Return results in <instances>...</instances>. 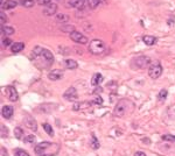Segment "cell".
<instances>
[{
	"mask_svg": "<svg viewBox=\"0 0 175 156\" xmlns=\"http://www.w3.org/2000/svg\"><path fill=\"white\" fill-rule=\"evenodd\" d=\"M32 61L34 62L35 65L39 69H46L54 63V55L48 49L41 48V47H35L33 49Z\"/></svg>",
	"mask_w": 175,
	"mask_h": 156,
	"instance_id": "cell-1",
	"label": "cell"
},
{
	"mask_svg": "<svg viewBox=\"0 0 175 156\" xmlns=\"http://www.w3.org/2000/svg\"><path fill=\"white\" fill-rule=\"evenodd\" d=\"M60 149H61V147L58 143L45 141V142H41L35 146L34 150L37 156H55L58 154Z\"/></svg>",
	"mask_w": 175,
	"mask_h": 156,
	"instance_id": "cell-2",
	"label": "cell"
},
{
	"mask_svg": "<svg viewBox=\"0 0 175 156\" xmlns=\"http://www.w3.org/2000/svg\"><path fill=\"white\" fill-rule=\"evenodd\" d=\"M133 103L128 99H120L118 103H117L115 111H113V114L115 116L118 118H122V116H126L127 113H130L131 111L133 110Z\"/></svg>",
	"mask_w": 175,
	"mask_h": 156,
	"instance_id": "cell-3",
	"label": "cell"
},
{
	"mask_svg": "<svg viewBox=\"0 0 175 156\" xmlns=\"http://www.w3.org/2000/svg\"><path fill=\"white\" fill-rule=\"evenodd\" d=\"M89 51L93 55H100L105 51V43L99 39L90 41L89 43Z\"/></svg>",
	"mask_w": 175,
	"mask_h": 156,
	"instance_id": "cell-4",
	"label": "cell"
},
{
	"mask_svg": "<svg viewBox=\"0 0 175 156\" xmlns=\"http://www.w3.org/2000/svg\"><path fill=\"white\" fill-rule=\"evenodd\" d=\"M161 74H162V67H161V64L159 63V62H154L150 67V69H148V75L153 79L159 78L161 76Z\"/></svg>",
	"mask_w": 175,
	"mask_h": 156,
	"instance_id": "cell-5",
	"label": "cell"
},
{
	"mask_svg": "<svg viewBox=\"0 0 175 156\" xmlns=\"http://www.w3.org/2000/svg\"><path fill=\"white\" fill-rule=\"evenodd\" d=\"M70 39L74 41V42H76V43H81V44H87L88 43L87 36H84L80 32H76V30L70 33Z\"/></svg>",
	"mask_w": 175,
	"mask_h": 156,
	"instance_id": "cell-6",
	"label": "cell"
},
{
	"mask_svg": "<svg viewBox=\"0 0 175 156\" xmlns=\"http://www.w3.org/2000/svg\"><path fill=\"white\" fill-rule=\"evenodd\" d=\"M150 57L147 56H139V57L134 58V64L138 69H144L145 67H147L150 64Z\"/></svg>",
	"mask_w": 175,
	"mask_h": 156,
	"instance_id": "cell-7",
	"label": "cell"
},
{
	"mask_svg": "<svg viewBox=\"0 0 175 156\" xmlns=\"http://www.w3.org/2000/svg\"><path fill=\"white\" fill-rule=\"evenodd\" d=\"M63 98L65 99V100H69V101L77 100L78 96H77V91H76L75 87H69V89L63 93Z\"/></svg>",
	"mask_w": 175,
	"mask_h": 156,
	"instance_id": "cell-8",
	"label": "cell"
},
{
	"mask_svg": "<svg viewBox=\"0 0 175 156\" xmlns=\"http://www.w3.org/2000/svg\"><path fill=\"white\" fill-rule=\"evenodd\" d=\"M5 93H6V96L8 97V99H10L11 101H17L18 99H19V96H18L17 90H15L13 86H6L5 87Z\"/></svg>",
	"mask_w": 175,
	"mask_h": 156,
	"instance_id": "cell-9",
	"label": "cell"
},
{
	"mask_svg": "<svg viewBox=\"0 0 175 156\" xmlns=\"http://www.w3.org/2000/svg\"><path fill=\"white\" fill-rule=\"evenodd\" d=\"M70 7H75L77 10H84L88 5V0H69Z\"/></svg>",
	"mask_w": 175,
	"mask_h": 156,
	"instance_id": "cell-10",
	"label": "cell"
},
{
	"mask_svg": "<svg viewBox=\"0 0 175 156\" xmlns=\"http://www.w3.org/2000/svg\"><path fill=\"white\" fill-rule=\"evenodd\" d=\"M48 78L50 81H60L63 78V71L62 70H52L49 74H48Z\"/></svg>",
	"mask_w": 175,
	"mask_h": 156,
	"instance_id": "cell-11",
	"label": "cell"
},
{
	"mask_svg": "<svg viewBox=\"0 0 175 156\" xmlns=\"http://www.w3.org/2000/svg\"><path fill=\"white\" fill-rule=\"evenodd\" d=\"M56 10H57V5L52 2V4H49L48 6H46L43 13H45V15H47V17H50V15H54L56 13Z\"/></svg>",
	"mask_w": 175,
	"mask_h": 156,
	"instance_id": "cell-12",
	"label": "cell"
},
{
	"mask_svg": "<svg viewBox=\"0 0 175 156\" xmlns=\"http://www.w3.org/2000/svg\"><path fill=\"white\" fill-rule=\"evenodd\" d=\"M25 124H26V126H27V127L30 128V129H33V131H36V128H37L35 119L34 118H32V116H26V119H25Z\"/></svg>",
	"mask_w": 175,
	"mask_h": 156,
	"instance_id": "cell-13",
	"label": "cell"
},
{
	"mask_svg": "<svg viewBox=\"0 0 175 156\" xmlns=\"http://www.w3.org/2000/svg\"><path fill=\"white\" fill-rule=\"evenodd\" d=\"M158 39L155 36H151V35H144L142 36V42L147 44V46H153V44H155L157 43Z\"/></svg>",
	"mask_w": 175,
	"mask_h": 156,
	"instance_id": "cell-14",
	"label": "cell"
},
{
	"mask_svg": "<svg viewBox=\"0 0 175 156\" xmlns=\"http://www.w3.org/2000/svg\"><path fill=\"white\" fill-rule=\"evenodd\" d=\"M1 113H2V116H4L5 119H10V118L13 116V107H12V106H8V105H5V106L2 107Z\"/></svg>",
	"mask_w": 175,
	"mask_h": 156,
	"instance_id": "cell-15",
	"label": "cell"
},
{
	"mask_svg": "<svg viewBox=\"0 0 175 156\" xmlns=\"http://www.w3.org/2000/svg\"><path fill=\"white\" fill-rule=\"evenodd\" d=\"M23 48H25V43H22V42H14L11 47L12 52H13V54L20 52L21 50H23Z\"/></svg>",
	"mask_w": 175,
	"mask_h": 156,
	"instance_id": "cell-16",
	"label": "cell"
},
{
	"mask_svg": "<svg viewBox=\"0 0 175 156\" xmlns=\"http://www.w3.org/2000/svg\"><path fill=\"white\" fill-rule=\"evenodd\" d=\"M103 82V76L102 74H95L91 78V85L92 86H98L99 84Z\"/></svg>",
	"mask_w": 175,
	"mask_h": 156,
	"instance_id": "cell-17",
	"label": "cell"
},
{
	"mask_svg": "<svg viewBox=\"0 0 175 156\" xmlns=\"http://www.w3.org/2000/svg\"><path fill=\"white\" fill-rule=\"evenodd\" d=\"M64 65H65L67 69L75 70V69H77L78 63H77L76 61H74V59H65V61H64Z\"/></svg>",
	"mask_w": 175,
	"mask_h": 156,
	"instance_id": "cell-18",
	"label": "cell"
},
{
	"mask_svg": "<svg viewBox=\"0 0 175 156\" xmlns=\"http://www.w3.org/2000/svg\"><path fill=\"white\" fill-rule=\"evenodd\" d=\"M15 6H17V1H14V0H7V1H5L1 5V7H2V10H12Z\"/></svg>",
	"mask_w": 175,
	"mask_h": 156,
	"instance_id": "cell-19",
	"label": "cell"
},
{
	"mask_svg": "<svg viewBox=\"0 0 175 156\" xmlns=\"http://www.w3.org/2000/svg\"><path fill=\"white\" fill-rule=\"evenodd\" d=\"M69 20H70V17L69 15H67V14H57L56 15V21L57 22H61V23H67V22H69Z\"/></svg>",
	"mask_w": 175,
	"mask_h": 156,
	"instance_id": "cell-20",
	"label": "cell"
},
{
	"mask_svg": "<svg viewBox=\"0 0 175 156\" xmlns=\"http://www.w3.org/2000/svg\"><path fill=\"white\" fill-rule=\"evenodd\" d=\"M92 104V103H88V101H85V103H80V104H75L74 105V111H78V110H83V108H87L88 106H90V105Z\"/></svg>",
	"mask_w": 175,
	"mask_h": 156,
	"instance_id": "cell-21",
	"label": "cell"
},
{
	"mask_svg": "<svg viewBox=\"0 0 175 156\" xmlns=\"http://www.w3.org/2000/svg\"><path fill=\"white\" fill-rule=\"evenodd\" d=\"M1 32H2V34H5L6 36H10V35L14 34V28L7 27V26H2V27H1Z\"/></svg>",
	"mask_w": 175,
	"mask_h": 156,
	"instance_id": "cell-22",
	"label": "cell"
},
{
	"mask_svg": "<svg viewBox=\"0 0 175 156\" xmlns=\"http://www.w3.org/2000/svg\"><path fill=\"white\" fill-rule=\"evenodd\" d=\"M90 146H91L92 149H98L99 148V141L97 140V138L95 136V134L91 135V143H90Z\"/></svg>",
	"mask_w": 175,
	"mask_h": 156,
	"instance_id": "cell-23",
	"label": "cell"
},
{
	"mask_svg": "<svg viewBox=\"0 0 175 156\" xmlns=\"http://www.w3.org/2000/svg\"><path fill=\"white\" fill-rule=\"evenodd\" d=\"M167 94H168L167 90H161V91L159 92V94H158V99H159V101H165L166 98H167Z\"/></svg>",
	"mask_w": 175,
	"mask_h": 156,
	"instance_id": "cell-24",
	"label": "cell"
},
{
	"mask_svg": "<svg viewBox=\"0 0 175 156\" xmlns=\"http://www.w3.org/2000/svg\"><path fill=\"white\" fill-rule=\"evenodd\" d=\"M42 127L45 128V131H46L47 134H48L49 136H52V135H54V131H52V126H50L49 124H43V125H42Z\"/></svg>",
	"mask_w": 175,
	"mask_h": 156,
	"instance_id": "cell-25",
	"label": "cell"
},
{
	"mask_svg": "<svg viewBox=\"0 0 175 156\" xmlns=\"http://www.w3.org/2000/svg\"><path fill=\"white\" fill-rule=\"evenodd\" d=\"M100 4V0H88V5H89V7L90 8H96L97 6Z\"/></svg>",
	"mask_w": 175,
	"mask_h": 156,
	"instance_id": "cell-26",
	"label": "cell"
},
{
	"mask_svg": "<svg viewBox=\"0 0 175 156\" xmlns=\"http://www.w3.org/2000/svg\"><path fill=\"white\" fill-rule=\"evenodd\" d=\"M14 156H29V154L26 150L18 148V149H15V150H14Z\"/></svg>",
	"mask_w": 175,
	"mask_h": 156,
	"instance_id": "cell-27",
	"label": "cell"
},
{
	"mask_svg": "<svg viewBox=\"0 0 175 156\" xmlns=\"http://www.w3.org/2000/svg\"><path fill=\"white\" fill-rule=\"evenodd\" d=\"M22 134H23V131L21 129L20 127H17L14 129V136L17 138V139H22Z\"/></svg>",
	"mask_w": 175,
	"mask_h": 156,
	"instance_id": "cell-28",
	"label": "cell"
},
{
	"mask_svg": "<svg viewBox=\"0 0 175 156\" xmlns=\"http://www.w3.org/2000/svg\"><path fill=\"white\" fill-rule=\"evenodd\" d=\"M21 5L23 7H27V8L33 7L34 6V0H21Z\"/></svg>",
	"mask_w": 175,
	"mask_h": 156,
	"instance_id": "cell-29",
	"label": "cell"
},
{
	"mask_svg": "<svg viewBox=\"0 0 175 156\" xmlns=\"http://www.w3.org/2000/svg\"><path fill=\"white\" fill-rule=\"evenodd\" d=\"M23 141L26 143H33V142H35V136L34 135H27L23 138Z\"/></svg>",
	"mask_w": 175,
	"mask_h": 156,
	"instance_id": "cell-30",
	"label": "cell"
},
{
	"mask_svg": "<svg viewBox=\"0 0 175 156\" xmlns=\"http://www.w3.org/2000/svg\"><path fill=\"white\" fill-rule=\"evenodd\" d=\"M162 140H165V141H172V142H175V135H170V134L162 135Z\"/></svg>",
	"mask_w": 175,
	"mask_h": 156,
	"instance_id": "cell-31",
	"label": "cell"
},
{
	"mask_svg": "<svg viewBox=\"0 0 175 156\" xmlns=\"http://www.w3.org/2000/svg\"><path fill=\"white\" fill-rule=\"evenodd\" d=\"M10 44H13L12 43V40L11 39H8V37H5V39H2V47H8Z\"/></svg>",
	"mask_w": 175,
	"mask_h": 156,
	"instance_id": "cell-32",
	"label": "cell"
},
{
	"mask_svg": "<svg viewBox=\"0 0 175 156\" xmlns=\"http://www.w3.org/2000/svg\"><path fill=\"white\" fill-rule=\"evenodd\" d=\"M37 2L41 6H48L49 4H52V0H37Z\"/></svg>",
	"mask_w": 175,
	"mask_h": 156,
	"instance_id": "cell-33",
	"label": "cell"
},
{
	"mask_svg": "<svg viewBox=\"0 0 175 156\" xmlns=\"http://www.w3.org/2000/svg\"><path fill=\"white\" fill-rule=\"evenodd\" d=\"M7 133H8L7 128H6L4 125H1V138H6V136H7Z\"/></svg>",
	"mask_w": 175,
	"mask_h": 156,
	"instance_id": "cell-34",
	"label": "cell"
},
{
	"mask_svg": "<svg viewBox=\"0 0 175 156\" xmlns=\"http://www.w3.org/2000/svg\"><path fill=\"white\" fill-rule=\"evenodd\" d=\"M93 103H95V104H97V105H102L103 104V99H102V97H96V99H95V100H93Z\"/></svg>",
	"mask_w": 175,
	"mask_h": 156,
	"instance_id": "cell-35",
	"label": "cell"
},
{
	"mask_svg": "<svg viewBox=\"0 0 175 156\" xmlns=\"http://www.w3.org/2000/svg\"><path fill=\"white\" fill-rule=\"evenodd\" d=\"M6 21H7V17H6V15L4 14V12H1V23H5Z\"/></svg>",
	"mask_w": 175,
	"mask_h": 156,
	"instance_id": "cell-36",
	"label": "cell"
},
{
	"mask_svg": "<svg viewBox=\"0 0 175 156\" xmlns=\"http://www.w3.org/2000/svg\"><path fill=\"white\" fill-rule=\"evenodd\" d=\"M134 156H146V154L142 153V151H137V153L134 154Z\"/></svg>",
	"mask_w": 175,
	"mask_h": 156,
	"instance_id": "cell-37",
	"label": "cell"
}]
</instances>
